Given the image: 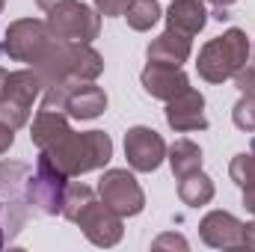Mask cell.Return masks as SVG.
Segmentation results:
<instances>
[{
	"label": "cell",
	"instance_id": "6da1fadb",
	"mask_svg": "<svg viewBox=\"0 0 255 252\" xmlns=\"http://www.w3.org/2000/svg\"><path fill=\"white\" fill-rule=\"evenodd\" d=\"M0 54L36 68L45 86L74 83L77 45L57 39L51 33L48 21H39V18H18V21H12L6 27L3 42H0Z\"/></svg>",
	"mask_w": 255,
	"mask_h": 252
},
{
	"label": "cell",
	"instance_id": "7a4b0ae2",
	"mask_svg": "<svg viewBox=\"0 0 255 252\" xmlns=\"http://www.w3.org/2000/svg\"><path fill=\"white\" fill-rule=\"evenodd\" d=\"M39 154L48 157L63 175L74 178L107 166L113 157V139L104 130H68L51 148H39Z\"/></svg>",
	"mask_w": 255,
	"mask_h": 252
},
{
	"label": "cell",
	"instance_id": "3957f363",
	"mask_svg": "<svg viewBox=\"0 0 255 252\" xmlns=\"http://www.w3.org/2000/svg\"><path fill=\"white\" fill-rule=\"evenodd\" d=\"M250 54H253V45H250L247 33L238 30V27H232L223 36H217V39H211V42L202 45L199 60H196L199 77L208 80V83L232 80L244 65L250 63Z\"/></svg>",
	"mask_w": 255,
	"mask_h": 252
},
{
	"label": "cell",
	"instance_id": "277c9868",
	"mask_svg": "<svg viewBox=\"0 0 255 252\" xmlns=\"http://www.w3.org/2000/svg\"><path fill=\"white\" fill-rule=\"evenodd\" d=\"M45 92V83L39 77L36 68H21V71H9L3 92H0V122L9 127H24L30 122L33 113V101Z\"/></svg>",
	"mask_w": 255,
	"mask_h": 252
},
{
	"label": "cell",
	"instance_id": "5b68a950",
	"mask_svg": "<svg viewBox=\"0 0 255 252\" xmlns=\"http://www.w3.org/2000/svg\"><path fill=\"white\" fill-rule=\"evenodd\" d=\"M65 190H68V175H63L48 157L39 154L36 172H30L27 184H24V199L30 205V211L42 214V217H57L63 214Z\"/></svg>",
	"mask_w": 255,
	"mask_h": 252
},
{
	"label": "cell",
	"instance_id": "8992f818",
	"mask_svg": "<svg viewBox=\"0 0 255 252\" xmlns=\"http://www.w3.org/2000/svg\"><path fill=\"white\" fill-rule=\"evenodd\" d=\"M48 27L63 42L92 45V39H98V33H101V15H98V9H92L80 0H63L51 9Z\"/></svg>",
	"mask_w": 255,
	"mask_h": 252
},
{
	"label": "cell",
	"instance_id": "52a82bcc",
	"mask_svg": "<svg viewBox=\"0 0 255 252\" xmlns=\"http://www.w3.org/2000/svg\"><path fill=\"white\" fill-rule=\"evenodd\" d=\"M71 223L80 226V232L86 235V241L95 244V247L107 250V247H116L122 241V217L110 205H104V199L98 193L74 214Z\"/></svg>",
	"mask_w": 255,
	"mask_h": 252
},
{
	"label": "cell",
	"instance_id": "ba28073f",
	"mask_svg": "<svg viewBox=\"0 0 255 252\" xmlns=\"http://www.w3.org/2000/svg\"><path fill=\"white\" fill-rule=\"evenodd\" d=\"M98 196L119 217H136L145 208V193L128 169H107L98 181Z\"/></svg>",
	"mask_w": 255,
	"mask_h": 252
},
{
	"label": "cell",
	"instance_id": "9c48e42d",
	"mask_svg": "<svg viewBox=\"0 0 255 252\" xmlns=\"http://www.w3.org/2000/svg\"><path fill=\"white\" fill-rule=\"evenodd\" d=\"M125 157L128 166L136 172H154L166 160V142L157 130L136 125L125 133Z\"/></svg>",
	"mask_w": 255,
	"mask_h": 252
},
{
	"label": "cell",
	"instance_id": "30bf717a",
	"mask_svg": "<svg viewBox=\"0 0 255 252\" xmlns=\"http://www.w3.org/2000/svg\"><path fill=\"white\" fill-rule=\"evenodd\" d=\"M63 89V110L68 119H98L107 110V92L95 86L92 80H74V83H60Z\"/></svg>",
	"mask_w": 255,
	"mask_h": 252
},
{
	"label": "cell",
	"instance_id": "8fae6325",
	"mask_svg": "<svg viewBox=\"0 0 255 252\" xmlns=\"http://www.w3.org/2000/svg\"><path fill=\"white\" fill-rule=\"evenodd\" d=\"M244 226L247 223H241L229 211H211L199 223V235L214 250H244Z\"/></svg>",
	"mask_w": 255,
	"mask_h": 252
},
{
	"label": "cell",
	"instance_id": "7c38bea8",
	"mask_svg": "<svg viewBox=\"0 0 255 252\" xmlns=\"http://www.w3.org/2000/svg\"><path fill=\"white\" fill-rule=\"evenodd\" d=\"M166 125L178 133H190V130H205L208 116H205V95L187 89L181 95H175L172 101H166Z\"/></svg>",
	"mask_w": 255,
	"mask_h": 252
},
{
	"label": "cell",
	"instance_id": "4fadbf2b",
	"mask_svg": "<svg viewBox=\"0 0 255 252\" xmlns=\"http://www.w3.org/2000/svg\"><path fill=\"white\" fill-rule=\"evenodd\" d=\"M139 83L151 98H160V101H172L175 95L190 89V77L181 71V65H163V63L145 65L142 74H139Z\"/></svg>",
	"mask_w": 255,
	"mask_h": 252
},
{
	"label": "cell",
	"instance_id": "5bb4252c",
	"mask_svg": "<svg viewBox=\"0 0 255 252\" xmlns=\"http://www.w3.org/2000/svg\"><path fill=\"white\" fill-rule=\"evenodd\" d=\"M193 51V36H184L178 30H163L148 48H145V57L148 63H163V65H181L190 60Z\"/></svg>",
	"mask_w": 255,
	"mask_h": 252
},
{
	"label": "cell",
	"instance_id": "9a60e30c",
	"mask_svg": "<svg viewBox=\"0 0 255 252\" xmlns=\"http://www.w3.org/2000/svg\"><path fill=\"white\" fill-rule=\"evenodd\" d=\"M71 130L68 125V113L54 110V107H39L33 125H30V139L36 148H51L57 139H63L65 133Z\"/></svg>",
	"mask_w": 255,
	"mask_h": 252
},
{
	"label": "cell",
	"instance_id": "2e32d148",
	"mask_svg": "<svg viewBox=\"0 0 255 252\" xmlns=\"http://www.w3.org/2000/svg\"><path fill=\"white\" fill-rule=\"evenodd\" d=\"M208 24V9L205 0H172L169 12H166V27L178 30L184 36H196L202 33Z\"/></svg>",
	"mask_w": 255,
	"mask_h": 252
},
{
	"label": "cell",
	"instance_id": "e0dca14e",
	"mask_svg": "<svg viewBox=\"0 0 255 252\" xmlns=\"http://www.w3.org/2000/svg\"><path fill=\"white\" fill-rule=\"evenodd\" d=\"M178 199L190 208H202L214 199V181L202 169H193V172L178 178Z\"/></svg>",
	"mask_w": 255,
	"mask_h": 252
},
{
	"label": "cell",
	"instance_id": "ac0fdd59",
	"mask_svg": "<svg viewBox=\"0 0 255 252\" xmlns=\"http://www.w3.org/2000/svg\"><path fill=\"white\" fill-rule=\"evenodd\" d=\"M166 160L172 166V175L181 178V175H187L193 169H202V148L193 139H175L166 148Z\"/></svg>",
	"mask_w": 255,
	"mask_h": 252
},
{
	"label": "cell",
	"instance_id": "d6986e66",
	"mask_svg": "<svg viewBox=\"0 0 255 252\" xmlns=\"http://www.w3.org/2000/svg\"><path fill=\"white\" fill-rule=\"evenodd\" d=\"M30 178V166L21 160H0V196L15 199L24 196V184Z\"/></svg>",
	"mask_w": 255,
	"mask_h": 252
},
{
	"label": "cell",
	"instance_id": "ffe728a7",
	"mask_svg": "<svg viewBox=\"0 0 255 252\" xmlns=\"http://www.w3.org/2000/svg\"><path fill=\"white\" fill-rule=\"evenodd\" d=\"M160 3L157 0H130L125 9V18H128V27L136 30V33H145L151 30L157 21H160Z\"/></svg>",
	"mask_w": 255,
	"mask_h": 252
},
{
	"label": "cell",
	"instance_id": "44dd1931",
	"mask_svg": "<svg viewBox=\"0 0 255 252\" xmlns=\"http://www.w3.org/2000/svg\"><path fill=\"white\" fill-rule=\"evenodd\" d=\"M229 175L238 187L244 190V196L255 193V139H253V148L250 151H241L232 157L229 163Z\"/></svg>",
	"mask_w": 255,
	"mask_h": 252
},
{
	"label": "cell",
	"instance_id": "7402d4cb",
	"mask_svg": "<svg viewBox=\"0 0 255 252\" xmlns=\"http://www.w3.org/2000/svg\"><path fill=\"white\" fill-rule=\"evenodd\" d=\"M232 122L241 127V130H255V95L253 92H244L238 98V104L232 107Z\"/></svg>",
	"mask_w": 255,
	"mask_h": 252
},
{
	"label": "cell",
	"instance_id": "603a6c76",
	"mask_svg": "<svg viewBox=\"0 0 255 252\" xmlns=\"http://www.w3.org/2000/svg\"><path fill=\"white\" fill-rule=\"evenodd\" d=\"M232 80H235V86L241 89V95H244V92H253L255 95V48H253V60L244 65Z\"/></svg>",
	"mask_w": 255,
	"mask_h": 252
},
{
	"label": "cell",
	"instance_id": "cb8c5ba5",
	"mask_svg": "<svg viewBox=\"0 0 255 252\" xmlns=\"http://www.w3.org/2000/svg\"><path fill=\"white\" fill-rule=\"evenodd\" d=\"M151 250H181V252H187V250H190V244H187L181 235H175V232H166V235H160V238L151 244Z\"/></svg>",
	"mask_w": 255,
	"mask_h": 252
},
{
	"label": "cell",
	"instance_id": "d4e9b609",
	"mask_svg": "<svg viewBox=\"0 0 255 252\" xmlns=\"http://www.w3.org/2000/svg\"><path fill=\"white\" fill-rule=\"evenodd\" d=\"M128 3H130V0H95V9H98V15L116 18V15H125Z\"/></svg>",
	"mask_w": 255,
	"mask_h": 252
},
{
	"label": "cell",
	"instance_id": "484cf974",
	"mask_svg": "<svg viewBox=\"0 0 255 252\" xmlns=\"http://www.w3.org/2000/svg\"><path fill=\"white\" fill-rule=\"evenodd\" d=\"M12 142H15V127H9L6 122H0V154L9 151Z\"/></svg>",
	"mask_w": 255,
	"mask_h": 252
},
{
	"label": "cell",
	"instance_id": "4316f807",
	"mask_svg": "<svg viewBox=\"0 0 255 252\" xmlns=\"http://www.w3.org/2000/svg\"><path fill=\"white\" fill-rule=\"evenodd\" d=\"M244 250L255 252V223H247L244 226Z\"/></svg>",
	"mask_w": 255,
	"mask_h": 252
},
{
	"label": "cell",
	"instance_id": "83f0119b",
	"mask_svg": "<svg viewBox=\"0 0 255 252\" xmlns=\"http://www.w3.org/2000/svg\"><path fill=\"white\" fill-rule=\"evenodd\" d=\"M3 214H6V199H0V250L9 244V238H6V220H3Z\"/></svg>",
	"mask_w": 255,
	"mask_h": 252
},
{
	"label": "cell",
	"instance_id": "f1b7e54d",
	"mask_svg": "<svg viewBox=\"0 0 255 252\" xmlns=\"http://www.w3.org/2000/svg\"><path fill=\"white\" fill-rule=\"evenodd\" d=\"M36 3H39V9H45V12H51V9H54L57 3H63V0H36Z\"/></svg>",
	"mask_w": 255,
	"mask_h": 252
},
{
	"label": "cell",
	"instance_id": "f546056e",
	"mask_svg": "<svg viewBox=\"0 0 255 252\" xmlns=\"http://www.w3.org/2000/svg\"><path fill=\"white\" fill-rule=\"evenodd\" d=\"M244 205H247V211L255 217V193H250V196H244Z\"/></svg>",
	"mask_w": 255,
	"mask_h": 252
},
{
	"label": "cell",
	"instance_id": "4dcf8cb0",
	"mask_svg": "<svg viewBox=\"0 0 255 252\" xmlns=\"http://www.w3.org/2000/svg\"><path fill=\"white\" fill-rule=\"evenodd\" d=\"M208 3H214V6H223V9H229L232 3H238V0H208Z\"/></svg>",
	"mask_w": 255,
	"mask_h": 252
},
{
	"label": "cell",
	"instance_id": "1f68e13d",
	"mask_svg": "<svg viewBox=\"0 0 255 252\" xmlns=\"http://www.w3.org/2000/svg\"><path fill=\"white\" fill-rule=\"evenodd\" d=\"M6 77H9V71H6V68H0V92H3V83H6Z\"/></svg>",
	"mask_w": 255,
	"mask_h": 252
},
{
	"label": "cell",
	"instance_id": "d6a6232c",
	"mask_svg": "<svg viewBox=\"0 0 255 252\" xmlns=\"http://www.w3.org/2000/svg\"><path fill=\"white\" fill-rule=\"evenodd\" d=\"M3 3H6V0H0V12H3Z\"/></svg>",
	"mask_w": 255,
	"mask_h": 252
}]
</instances>
